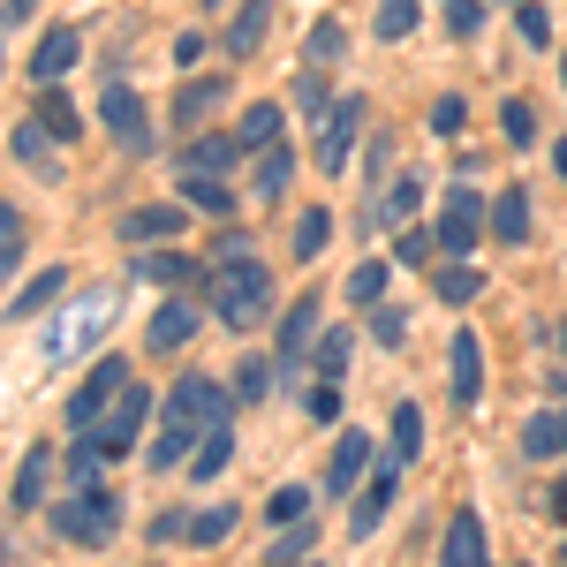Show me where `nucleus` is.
Masks as SVG:
<instances>
[{"label": "nucleus", "mask_w": 567, "mask_h": 567, "mask_svg": "<svg viewBox=\"0 0 567 567\" xmlns=\"http://www.w3.org/2000/svg\"><path fill=\"white\" fill-rule=\"evenodd\" d=\"M213 310H219V326L250 333L265 310H272V265H265L258 250H243V258H213Z\"/></svg>", "instance_id": "1"}, {"label": "nucleus", "mask_w": 567, "mask_h": 567, "mask_svg": "<svg viewBox=\"0 0 567 567\" xmlns=\"http://www.w3.org/2000/svg\"><path fill=\"white\" fill-rule=\"evenodd\" d=\"M114 296H106V288H91V296H76V303L61 310V318H53V333H45V355H53V363H69V355H84L91 341H106V326H114Z\"/></svg>", "instance_id": "2"}, {"label": "nucleus", "mask_w": 567, "mask_h": 567, "mask_svg": "<svg viewBox=\"0 0 567 567\" xmlns=\"http://www.w3.org/2000/svg\"><path fill=\"white\" fill-rule=\"evenodd\" d=\"M114 523H122V499H114L106 484H84L69 507H53V537H61V545H106Z\"/></svg>", "instance_id": "3"}, {"label": "nucleus", "mask_w": 567, "mask_h": 567, "mask_svg": "<svg viewBox=\"0 0 567 567\" xmlns=\"http://www.w3.org/2000/svg\"><path fill=\"white\" fill-rule=\"evenodd\" d=\"M167 424H175V432H205V424H227V393H219L205 371H182L175 393H167Z\"/></svg>", "instance_id": "4"}, {"label": "nucleus", "mask_w": 567, "mask_h": 567, "mask_svg": "<svg viewBox=\"0 0 567 567\" xmlns=\"http://www.w3.org/2000/svg\"><path fill=\"white\" fill-rule=\"evenodd\" d=\"M122 386H130V363L99 355V363H91V379L76 386V401H69V424H76V432H91V424H106V409L122 401Z\"/></svg>", "instance_id": "5"}, {"label": "nucleus", "mask_w": 567, "mask_h": 567, "mask_svg": "<svg viewBox=\"0 0 567 567\" xmlns=\"http://www.w3.org/2000/svg\"><path fill=\"white\" fill-rule=\"evenodd\" d=\"M355 130H363V99H341V106H326V130H318V167H326V175H341V167H349Z\"/></svg>", "instance_id": "6"}, {"label": "nucleus", "mask_w": 567, "mask_h": 567, "mask_svg": "<svg viewBox=\"0 0 567 567\" xmlns=\"http://www.w3.org/2000/svg\"><path fill=\"white\" fill-rule=\"evenodd\" d=\"M477 219H484L477 189H454L446 213H439V250H446V258H470V250H477Z\"/></svg>", "instance_id": "7"}, {"label": "nucleus", "mask_w": 567, "mask_h": 567, "mask_svg": "<svg viewBox=\"0 0 567 567\" xmlns=\"http://www.w3.org/2000/svg\"><path fill=\"white\" fill-rule=\"evenodd\" d=\"M144 416H152V393H144V386H122V401H114V409H106V424H99V446H106V462L136 446V424H144Z\"/></svg>", "instance_id": "8"}, {"label": "nucleus", "mask_w": 567, "mask_h": 567, "mask_svg": "<svg viewBox=\"0 0 567 567\" xmlns=\"http://www.w3.org/2000/svg\"><path fill=\"white\" fill-rule=\"evenodd\" d=\"M99 122H106V136H114L122 152H144V144H152V130H144V106H136L130 84H114L106 99H99Z\"/></svg>", "instance_id": "9"}, {"label": "nucleus", "mask_w": 567, "mask_h": 567, "mask_svg": "<svg viewBox=\"0 0 567 567\" xmlns=\"http://www.w3.org/2000/svg\"><path fill=\"white\" fill-rule=\"evenodd\" d=\"M446 386H454V401H462V409L484 393V341L470 333V326H462V333H454V349H446Z\"/></svg>", "instance_id": "10"}, {"label": "nucleus", "mask_w": 567, "mask_h": 567, "mask_svg": "<svg viewBox=\"0 0 567 567\" xmlns=\"http://www.w3.org/2000/svg\"><path fill=\"white\" fill-rule=\"evenodd\" d=\"M439 567H484V523H477V507H454L446 545H439Z\"/></svg>", "instance_id": "11"}, {"label": "nucleus", "mask_w": 567, "mask_h": 567, "mask_svg": "<svg viewBox=\"0 0 567 567\" xmlns=\"http://www.w3.org/2000/svg\"><path fill=\"white\" fill-rule=\"evenodd\" d=\"M393 484H401V462L386 454V470L363 484V499H355V515H349V537H371V529L386 523V507H393Z\"/></svg>", "instance_id": "12"}, {"label": "nucleus", "mask_w": 567, "mask_h": 567, "mask_svg": "<svg viewBox=\"0 0 567 567\" xmlns=\"http://www.w3.org/2000/svg\"><path fill=\"white\" fill-rule=\"evenodd\" d=\"M76 61H84V39L61 23V31H45V39H39V53H31V76H39V84H61Z\"/></svg>", "instance_id": "13"}, {"label": "nucleus", "mask_w": 567, "mask_h": 567, "mask_svg": "<svg viewBox=\"0 0 567 567\" xmlns=\"http://www.w3.org/2000/svg\"><path fill=\"white\" fill-rule=\"evenodd\" d=\"M310 333H318V296L288 303V318H280V341H272V363H303Z\"/></svg>", "instance_id": "14"}, {"label": "nucleus", "mask_w": 567, "mask_h": 567, "mask_svg": "<svg viewBox=\"0 0 567 567\" xmlns=\"http://www.w3.org/2000/svg\"><path fill=\"white\" fill-rule=\"evenodd\" d=\"M265 23H272V0H243V8H235V23H227V53H235V61H250V53L265 45Z\"/></svg>", "instance_id": "15"}, {"label": "nucleus", "mask_w": 567, "mask_h": 567, "mask_svg": "<svg viewBox=\"0 0 567 567\" xmlns=\"http://www.w3.org/2000/svg\"><path fill=\"white\" fill-rule=\"evenodd\" d=\"M189 333H197V303H159V310H152V333H144V341H152V355H167V349H182Z\"/></svg>", "instance_id": "16"}, {"label": "nucleus", "mask_w": 567, "mask_h": 567, "mask_svg": "<svg viewBox=\"0 0 567 567\" xmlns=\"http://www.w3.org/2000/svg\"><path fill=\"white\" fill-rule=\"evenodd\" d=\"M523 454H537V462H553V454H567V409H537L523 424Z\"/></svg>", "instance_id": "17"}, {"label": "nucleus", "mask_w": 567, "mask_h": 567, "mask_svg": "<svg viewBox=\"0 0 567 567\" xmlns=\"http://www.w3.org/2000/svg\"><path fill=\"white\" fill-rule=\"evenodd\" d=\"M61 288H69V272H61V265H45V272H31V288H16V296H8V318L23 326V318H31V310H45L53 296H61Z\"/></svg>", "instance_id": "18"}, {"label": "nucleus", "mask_w": 567, "mask_h": 567, "mask_svg": "<svg viewBox=\"0 0 567 567\" xmlns=\"http://www.w3.org/2000/svg\"><path fill=\"white\" fill-rule=\"evenodd\" d=\"M288 175H296V152H288V144H265V152H258V167H250V189H258L265 205H272V197L288 189Z\"/></svg>", "instance_id": "19"}, {"label": "nucleus", "mask_w": 567, "mask_h": 567, "mask_svg": "<svg viewBox=\"0 0 567 567\" xmlns=\"http://www.w3.org/2000/svg\"><path fill=\"white\" fill-rule=\"evenodd\" d=\"M130 272H136V280H159V288H182V280H197V265L182 258V250H136Z\"/></svg>", "instance_id": "20"}, {"label": "nucleus", "mask_w": 567, "mask_h": 567, "mask_svg": "<svg viewBox=\"0 0 567 567\" xmlns=\"http://www.w3.org/2000/svg\"><path fill=\"white\" fill-rule=\"evenodd\" d=\"M235 152H243V136H197V144L182 152V175H219Z\"/></svg>", "instance_id": "21"}, {"label": "nucleus", "mask_w": 567, "mask_h": 567, "mask_svg": "<svg viewBox=\"0 0 567 567\" xmlns=\"http://www.w3.org/2000/svg\"><path fill=\"white\" fill-rule=\"evenodd\" d=\"M31 122H39L45 136H76V130H84V114H76V106H69V99H61L53 84L39 91V106H31Z\"/></svg>", "instance_id": "22"}, {"label": "nucleus", "mask_w": 567, "mask_h": 567, "mask_svg": "<svg viewBox=\"0 0 567 567\" xmlns=\"http://www.w3.org/2000/svg\"><path fill=\"white\" fill-rule=\"evenodd\" d=\"M182 205H197V213L227 219V213H235V189H227L219 175H189V182H182Z\"/></svg>", "instance_id": "23"}, {"label": "nucleus", "mask_w": 567, "mask_h": 567, "mask_svg": "<svg viewBox=\"0 0 567 567\" xmlns=\"http://www.w3.org/2000/svg\"><path fill=\"white\" fill-rule=\"evenodd\" d=\"M363 462H371V439L341 432V446H333V477H326V484H333V492H349V484L363 477Z\"/></svg>", "instance_id": "24"}, {"label": "nucleus", "mask_w": 567, "mask_h": 567, "mask_svg": "<svg viewBox=\"0 0 567 567\" xmlns=\"http://www.w3.org/2000/svg\"><path fill=\"white\" fill-rule=\"evenodd\" d=\"M39 492H45V454L31 446V454L16 462V492H8V507H16V515H31V507H39Z\"/></svg>", "instance_id": "25"}, {"label": "nucleus", "mask_w": 567, "mask_h": 567, "mask_svg": "<svg viewBox=\"0 0 567 567\" xmlns=\"http://www.w3.org/2000/svg\"><path fill=\"white\" fill-rule=\"evenodd\" d=\"M219 91H227L219 76H213V84H205V76H189V84L175 91V122H205V114L219 106Z\"/></svg>", "instance_id": "26"}, {"label": "nucleus", "mask_w": 567, "mask_h": 567, "mask_svg": "<svg viewBox=\"0 0 567 567\" xmlns=\"http://www.w3.org/2000/svg\"><path fill=\"white\" fill-rule=\"evenodd\" d=\"M303 53H310V69H326V61H341V53H349V31H341L333 16H318V23H310V39H303Z\"/></svg>", "instance_id": "27"}, {"label": "nucleus", "mask_w": 567, "mask_h": 567, "mask_svg": "<svg viewBox=\"0 0 567 567\" xmlns=\"http://www.w3.org/2000/svg\"><path fill=\"white\" fill-rule=\"evenodd\" d=\"M416 446H424V409L401 401V409H393V462H416Z\"/></svg>", "instance_id": "28"}, {"label": "nucleus", "mask_w": 567, "mask_h": 567, "mask_svg": "<svg viewBox=\"0 0 567 567\" xmlns=\"http://www.w3.org/2000/svg\"><path fill=\"white\" fill-rule=\"evenodd\" d=\"M235 136H243V152H265V144H280V106H272V99H265V106H250Z\"/></svg>", "instance_id": "29"}, {"label": "nucleus", "mask_w": 567, "mask_h": 567, "mask_svg": "<svg viewBox=\"0 0 567 567\" xmlns=\"http://www.w3.org/2000/svg\"><path fill=\"white\" fill-rule=\"evenodd\" d=\"M310 545H318V529H310V523H288L280 537H272V553H265V560H272V567H303Z\"/></svg>", "instance_id": "30"}, {"label": "nucleus", "mask_w": 567, "mask_h": 567, "mask_svg": "<svg viewBox=\"0 0 567 567\" xmlns=\"http://www.w3.org/2000/svg\"><path fill=\"white\" fill-rule=\"evenodd\" d=\"M122 235H130V243H144V235H182V213L175 205H144V213L122 219Z\"/></svg>", "instance_id": "31"}, {"label": "nucleus", "mask_w": 567, "mask_h": 567, "mask_svg": "<svg viewBox=\"0 0 567 567\" xmlns=\"http://www.w3.org/2000/svg\"><path fill=\"white\" fill-rule=\"evenodd\" d=\"M492 227H499V243H523L529 235V197L523 189H507V197L492 205Z\"/></svg>", "instance_id": "32"}, {"label": "nucleus", "mask_w": 567, "mask_h": 567, "mask_svg": "<svg viewBox=\"0 0 567 567\" xmlns=\"http://www.w3.org/2000/svg\"><path fill=\"white\" fill-rule=\"evenodd\" d=\"M8 144H16V159H23V167H39V175L53 182V152H45V130H39V122H16V136H8Z\"/></svg>", "instance_id": "33"}, {"label": "nucleus", "mask_w": 567, "mask_h": 567, "mask_svg": "<svg viewBox=\"0 0 567 567\" xmlns=\"http://www.w3.org/2000/svg\"><path fill=\"white\" fill-rule=\"evenodd\" d=\"M477 288H484V272H477V265H462V258L439 272V303H470Z\"/></svg>", "instance_id": "34"}, {"label": "nucleus", "mask_w": 567, "mask_h": 567, "mask_svg": "<svg viewBox=\"0 0 567 567\" xmlns=\"http://www.w3.org/2000/svg\"><path fill=\"white\" fill-rule=\"evenodd\" d=\"M326 235H333V219H326V213H318V205H310V213L303 219H296V243H288V250H296V258H318V250H326Z\"/></svg>", "instance_id": "35"}, {"label": "nucleus", "mask_w": 567, "mask_h": 567, "mask_svg": "<svg viewBox=\"0 0 567 567\" xmlns=\"http://www.w3.org/2000/svg\"><path fill=\"white\" fill-rule=\"evenodd\" d=\"M227 454H235V432H227V424H213V432H205V446H197V477L213 484L219 470H227Z\"/></svg>", "instance_id": "36"}, {"label": "nucleus", "mask_w": 567, "mask_h": 567, "mask_svg": "<svg viewBox=\"0 0 567 567\" xmlns=\"http://www.w3.org/2000/svg\"><path fill=\"white\" fill-rule=\"evenodd\" d=\"M310 363H318V379H333V386H341V371H349V333L333 326V333L318 341V355H310Z\"/></svg>", "instance_id": "37"}, {"label": "nucleus", "mask_w": 567, "mask_h": 567, "mask_svg": "<svg viewBox=\"0 0 567 567\" xmlns=\"http://www.w3.org/2000/svg\"><path fill=\"white\" fill-rule=\"evenodd\" d=\"M416 31V0H379V39H409Z\"/></svg>", "instance_id": "38"}, {"label": "nucleus", "mask_w": 567, "mask_h": 567, "mask_svg": "<svg viewBox=\"0 0 567 567\" xmlns=\"http://www.w3.org/2000/svg\"><path fill=\"white\" fill-rule=\"evenodd\" d=\"M499 136H507V144H537V114H529L523 99H507V106H499Z\"/></svg>", "instance_id": "39"}, {"label": "nucleus", "mask_w": 567, "mask_h": 567, "mask_svg": "<svg viewBox=\"0 0 567 567\" xmlns=\"http://www.w3.org/2000/svg\"><path fill=\"white\" fill-rule=\"evenodd\" d=\"M272 371H280V363H258V355H250V363L235 371V401H265V393H272Z\"/></svg>", "instance_id": "40"}, {"label": "nucleus", "mask_w": 567, "mask_h": 567, "mask_svg": "<svg viewBox=\"0 0 567 567\" xmlns=\"http://www.w3.org/2000/svg\"><path fill=\"white\" fill-rule=\"evenodd\" d=\"M303 515H310V492H303V484L272 492V507H265V523H280V529H288V523H303Z\"/></svg>", "instance_id": "41"}, {"label": "nucleus", "mask_w": 567, "mask_h": 567, "mask_svg": "<svg viewBox=\"0 0 567 567\" xmlns=\"http://www.w3.org/2000/svg\"><path fill=\"white\" fill-rule=\"evenodd\" d=\"M484 31V0H446V39H477Z\"/></svg>", "instance_id": "42"}, {"label": "nucleus", "mask_w": 567, "mask_h": 567, "mask_svg": "<svg viewBox=\"0 0 567 567\" xmlns=\"http://www.w3.org/2000/svg\"><path fill=\"white\" fill-rule=\"evenodd\" d=\"M379 296H386V265H379V258L355 265V272H349V303H379Z\"/></svg>", "instance_id": "43"}, {"label": "nucleus", "mask_w": 567, "mask_h": 567, "mask_svg": "<svg viewBox=\"0 0 567 567\" xmlns=\"http://www.w3.org/2000/svg\"><path fill=\"white\" fill-rule=\"evenodd\" d=\"M0 265H8V272L23 265V213H16V205H0Z\"/></svg>", "instance_id": "44"}, {"label": "nucleus", "mask_w": 567, "mask_h": 567, "mask_svg": "<svg viewBox=\"0 0 567 567\" xmlns=\"http://www.w3.org/2000/svg\"><path fill=\"white\" fill-rule=\"evenodd\" d=\"M227 529H235V507H213V515H189V537H197V545H219Z\"/></svg>", "instance_id": "45"}, {"label": "nucleus", "mask_w": 567, "mask_h": 567, "mask_svg": "<svg viewBox=\"0 0 567 567\" xmlns=\"http://www.w3.org/2000/svg\"><path fill=\"white\" fill-rule=\"evenodd\" d=\"M515 31H523L529 45H545V39H553V23H545V8H537V0H515Z\"/></svg>", "instance_id": "46"}, {"label": "nucleus", "mask_w": 567, "mask_h": 567, "mask_svg": "<svg viewBox=\"0 0 567 567\" xmlns=\"http://www.w3.org/2000/svg\"><path fill=\"white\" fill-rule=\"evenodd\" d=\"M462 122H470V106H462V91H454V99H439V106H432V130H439V136H462Z\"/></svg>", "instance_id": "47"}, {"label": "nucleus", "mask_w": 567, "mask_h": 567, "mask_svg": "<svg viewBox=\"0 0 567 567\" xmlns=\"http://www.w3.org/2000/svg\"><path fill=\"white\" fill-rule=\"evenodd\" d=\"M371 333H379V341H386V349H401V341H409V318H401V310H371Z\"/></svg>", "instance_id": "48"}, {"label": "nucleus", "mask_w": 567, "mask_h": 567, "mask_svg": "<svg viewBox=\"0 0 567 567\" xmlns=\"http://www.w3.org/2000/svg\"><path fill=\"white\" fill-rule=\"evenodd\" d=\"M310 416H318V424H341V386H333V379L310 393Z\"/></svg>", "instance_id": "49"}, {"label": "nucleus", "mask_w": 567, "mask_h": 567, "mask_svg": "<svg viewBox=\"0 0 567 567\" xmlns=\"http://www.w3.org/2000/svg\"><path fill=\"white\" fill-rule=\"evenodd\" d=\"M189 439H197V432H175V424H167V439L152 446V470H167V462H182V446H189Z\"/></svg>", "instance_id": "50"}, {"label": "nucleus", "mask_w": 567, "mask_h": 567, "mask_svg": "<svg viewBox=\"0 0 567 567\" xmlns=\"http://www.w3.org/2000/svg\"><path fill=\"white\" fill-rule=\"evenodd\" d=\"M424 250H432V235H416V227L393 243V258H401V265H424Z\"/></svg>", "instance_id": "51"}, {"label": "nucleus", "mask_w": 567, "mask_h": 567, "mask_svg": "<svg viewBox=\"0 0 567 567\" xmlns=\"http://www.w3.org/2000/svg\"><path fill=\"white\" fill-rule=\"evenodd\" d=\"M386 213L401 219V213H416V182H393V197H386Z\"/></svg>", "instance_id": "52"}, {"label": "nucleus", "mask_w": 567, "mask_h": 567, "mask_svg": "<svg viewBox=\"0 0 567 567\" xmlns=\"http://www.w3.org/2000/svg\"><path fill=\"white\" fill-rule=\"evenodd\" d=\"M31 8H39V0H8V31H16V23H23Z\"/></svg>", "instance_id": "53"}, {"label": "nucleus", "mask_w": 567, "mask_h": 567, "mask_svg": "<svg viewBox=\"0 0 567 567\" xmlns=\"http://www.w3.org/2000/svg\"><path fill=\"white\" fill-rule=\"evenodd\" d=\"M553 515H560V523H567V477L553 484Z\"/></svg>", "instance_id": "54"}, {"label": "nucleus", "mask_w": 567, "mask_h": 567, "mask_svg": "<svg viewBox=\"0 0 567 567\" xmlns=\"http://www.w3.org/2000/svg\"><path fill=\"white\" fill-rule=\"evenodd\" d=\"M553 167H560V175H567V144H553Z\"/></svg>", "instance_id": "55"}, {"label": "nucleus", "mask_w": 567, "mask_h": 567, "mask_svg": "<svg viewBox=\"0 0 567 567\" xmlns=\"http://www.w3.org/2000/svg\"><path fill=\"white\" fill-rule=\"evenodd\" d=\"M560 84H567V69H560Z\"/></svg>", "instance_id": "56"}, {"label": "nucleus", "mask_w": 567, "mask_h": 567, "mask_svg": "<svg viewBox=\"0 0 567 567\" xmlns=\"http://www.w3.org/2000/svg\"><path fill=\"white\" fill-rule=\"evenodd\" d=\"M560 560H567V545H560Z\"/></svg>", "instance_id": "57"}]
</instances>
